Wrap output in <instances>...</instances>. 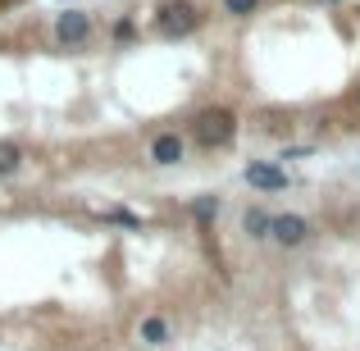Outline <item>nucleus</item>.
Here are the masks:
<instances>
[{
  "label": "nucleus",
  "mask_w": 360,
  "mask_h": 351,
  "mask_svg": "<svg viewBox=\"0 0 360 351\" xmlns=\"http://www.w3.org/2000/svg\"><path fill=\"white\" fill-rule=\"evenodd\" d=\"M192 132H196V141L201 146H229L233 141V132H238V119L229 115V110H201L196 115V123H192Z\"/></svg>",
  "instance_id": "f257e3e1"
},
{
  "label": "nucleus",
  "mask_w": 360,
  "mask_h": 351,
  "mask_svg": "<svg viewBox=\"0 0 360 351\" xmlns=\"http://www.w3.org/2000/svg\"><path fill=\"white\" fill-rule=\"evenodd\" d=\"M196 23H201V14H196L192 0H165V5H160V18H155V27L165 37H187Z\"/></svg>",
  "instance_id": "f03ea898"
},
{
  "label": "nucleus",
  "mask_w": 360,
  "mask_h": 351,
  "mask_svg": "<svg viewBox=\"0 0 360 351\" xmlns=\"http://www.w3.org/2000/svg\"><path fill=\"white\" fill-rule=\"evenodd\" d=\"M91 32V18L82 14V9H64L60 18H55V37H60L64 46H82Z\"/></svg>",
  "instance_id": "7ed1b4c3"
},
{
  "label": "nucleus",
  "mask_w": 360,
  "mask_h": 351,
  "mask_svg": "<svg viewBox=\"0 0 360 351\" xmlns=\"http://www.w3.org/2000/svg\"><path fill=\"white\" fill-rule=\"evenodd\" d=\"M306 233H310V224L301 219V215H274V224H269V237L278 246H301Z\"/></svg>",
  "instance_id": "20e7f679"
},
{
  "label": "nucleus",
  "mask_w": 360,
  "mask_h": 351,
  "mask_svg": "<svg viewBox=\"0 0 360 351\" xmlns=\"http://www.w3.org/2000/svg\"><path fill=\"white\" fill-rule=\"evenodd\" d=\"M246 183L260 187V192H278V187H288V174L278 165H269V160H251L246 165Z\"/></svg>",
  "instance_id": "39448f33"
},
{
  "label": "nucleus",
  "mask_w": 360,
  "mask_h": 351,
  "mask_svg": "<svg viewBox=\"0 0 360 351\" xmlns=\"http://www.w3.org/2000/svg\"><path fill=\"white\" fill-rule=\"evenodd\" d=\"M183 155H187V141L178 137V132H160V137L150 141V160H155V165H178Z\"/></svg>",
  "instance_id": "423d86ee"
},
{
  "label": "nucleus",
  "mask_w": 360,
  "mask_h": 351,
  "mask_svg": "<svg viewBox=\"0 0 360 351\" xmlns=\"http://www.w3.org/2000/svg\"><path fill=\"white\" fill-rule=\"evenodd\" d=\"M269 224H274V215H264V210H246L242 215V229L251 237H269Z\"/></svg>",
  "instance_id": "0eeeda50"
},
{
  "label": "nucleus",
  "mask_w": 360,
  "mask_h": 351,
  "mask_svg": "<svg viewBox=\"0 0 360 351\" xmlns=\"http://www.w3.org/2000/svg\"><path fill=\"white\" fill-rule=\"evenodd\" d=\"M141 338H146L150 347H160V343H165V338H169V324H165V319H160V315L141 319Z\"/></svg>",
  "instance_id": "6e6552de"
},
{
  "label": "nucleus",
  "mask_w": 360,
  "mask_h": 351,
  "mask_svg": "<svg viewBox=\"0 0 360 351\" xmlns=\"http://www.w3.org/2000/svg\"><path fill=\"white\" fill-rule=\"evenodd\" d=\"M18 160H23V151H18L14 141H0V174H14Z\"/></svg>",
  "instance_id": "1a4fd4ad"
},
{
  "label": "nucleus",
  "mask_w": 360,
  "mask_h": 351,
  "mask_svg": "<svg viewBox=\"0 0 360 351\" xmlns=\"http://www.w3.org/2000/svg\"><path fill=\"white\" fill-rule=\"evenodd\" d=\"M192 215H196V219H201V224H210L214 215H219V201H214V196H201V201L192 205Z\"/></svg>",
  "instance_id": "9d476101"
},
{
  "label": "nucleus",
  "mask_w": 360,
  "mask_h": 351,
  "mask_svg": "<svg viewBox=\"0 0 360 351\" xmlns=\"http://www.w3.org/2000/svg\"><path fill=\"white\" fill-rule=\"evenodd\" d=\"M255 5H260V0H224V9H229V14H238V18H242V14H251Z\"/></svg>",
  "instance_id": "9b49d317"
},
{
  "label": "nucleus",
  "mask_w": 360,
  "mask_h": 351,
  "mask_svg": "<svg viewBox=\"0 0 360 351\" xmlns=\"http://www.w3.org/2000/svg\"><path fill=\"white\" fill-rule=\"evenodd\" d=\"M110 219H115V224H128V229H137V215H128V210H110Z\"/></svg>",
  "instance_id": "f8f14e48"
},
{
  "label": "nucleus",
  "mask_w": 360,
  "mask_h": 351,
  "mask_svg": "<svg viewBox=\"0 0 360 351\" xmlns=\"http://www.w3.org/2000/svg\"><path fill=\"white\" fill-rule=\"evenodd\" d=\"M115 37H119V42H128V37H132V18H123V23L115 27Z\"/></svg>",
  "instance_id": "ddd939ff"
}]
</instances>
